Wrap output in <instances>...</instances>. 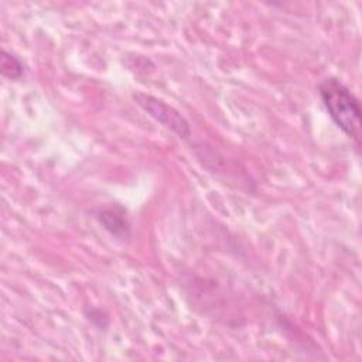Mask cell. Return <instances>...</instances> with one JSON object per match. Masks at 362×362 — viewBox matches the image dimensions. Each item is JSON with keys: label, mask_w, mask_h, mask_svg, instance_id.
Wrapping results in <instances>:
<instances>
[{"label": "cell", "mask_w": 362, "mask_h": 362, "mask_svg": "<svg viewBox=\"0 0 362 362\" xmlns=\"http://www.w3.org/2000/svg\"><path fill=\"white\" fill-rule=\"evenodd\" d=\"M318 95L335 126L359 143L361 106L351 89L338 78L329 76L318 85Z\"/></svg>", "instance_id": "6da1fadb"}, {"label": "cell", "mask_w": 362, "mask_h": 362, "mask_svg": "<svg viewBox=\"0 0 362 362\" xmlns=\"http://www.w3.org/2000/svg\"><path fill=\"white\" fill-rule=\"evenodd\" d=\"M133 99L144 112H147L161 126L173 132L177 137L187 140L191 136V129L188 122L173 106L167 105L161 99H157L156 96L141 93V92L134 93Z\"/></svg>", "instance_id": "7a4b0ae2"}, {"label": "cell", "mask_w": 362, "mask_h": 362, "mask_svg": "<svg viewBox=\"0 0 362 362\" xmlns=\"http://www.w3.org/2000/svg\"><path fill=\"white\" fill-rule=\"evenodd\" d=\"M99 223L116 239L124 240L130 236V223L126 209L117 204H110L96 212Z\"/></svg>", "instance_id": "3957f363"}, {"label": "cell", "mask_w": 362, "mask_h": 362, "mask_svg": "<svg viewBox=\"0 0 362 362\" xmlns=\"http://www.w3.org/2000/svg\"><path fill=\"white\" fill-rule=\"evenodd\" d=\"M0 71L4 78L17 81V79L23 78L25 69H24L23 61L18 57H16L13 52L3 49L1 58H0Z\"/></svg>", "instance_id": "277c9868"}]
</instances>
